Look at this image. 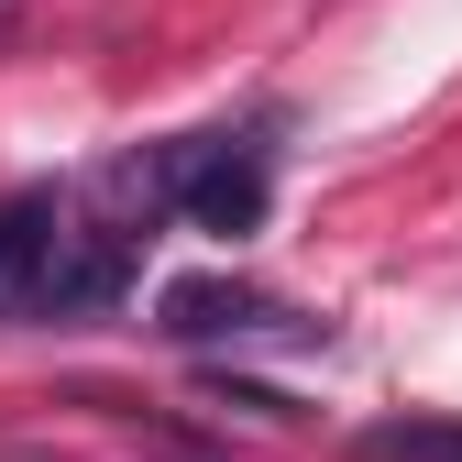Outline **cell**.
Wrapping results in <instances>:
<instances>
[{
  "mask_svg": "<svg viewBox=\"0 0 462 462\" xmlns=\"http://www.w3.org/2000/svg\"><path fill=\"white\" fill-rule=\"evenodd\" d=\"M0 23H12V0H0Z\"/></svg>",
  "mask_w": 462,
  "mask_h": 462,
  "instance_id": "7",
  "label": "cell"
},
{
  "mask_svg": "<svg viewBox=\"0 0 462 462\" xmlns=\"http://www.w3.org/2000/svg\"><path fill=\"white\" fill-rule=\"evenodd\" d=\"M0 462H55V451H12V440H0Z\"/></svg>",
  "mask_w": 462,
  "mask_h": 462,
  "instance_id": "6",
  "label": "cell"
},
{
  "mask_svg": "<svg viewBox=\"0 0 462 462\" xmlns=\"http://www.w3.org/2000/svg\"><path fill=\"white\" fill-rule=\"evenodd\" d=\"M154 330L165 341H254V330H275V341H330V319L275 309L264 286H243V275H177L154 298Z\"/></svg>",
  "mask_w": 462,
  "mask_h": 462,
  "instance_id": "3",
  "label": "cell"
},
{
  "mask_svg": "<svg viewBox=\"0 0 462 462\" xmlns=\"http://www.w3.org/2000/svg\"><path fill=\"white\" fill-rule=\"evenodd\" d=\"M154 220H177L165 199V143L110 154L88 177H44L0 199V319H99L133 298Z\"/></svg>",
  "mask_w": 462,
  "mask_h": 462,
  "instance_id": "1",
  "label": "cell"
},
{
  "mask_svg": "<svg viewBox=\"0 0 462 462\" xmlns=\"http://www.w3.org/2000/svg\"><path fill=\"white\" fill-rule=\"evenodd\" d=\"M99 408H110V396H99ZM110 419H122V430H133L154 462H231L220 440H199V430H177V419H143V408H110Z\"/></svg>",
  "mask_w": 462,
  "mask_h": 462,
  "instance_id": "5",
  "label": "cell"
},
{
  "mask_svg": "<svg viewBox=\"0 0 462 462\" xmlns=\"http://www.w3.org/2000/svg\"><path fill=\"white\" fill-rule=\"evenodd\" d=\"M165 199H177L188 231L243 243V231H264V209H275V143L254 122L243 133H177L165 143Z\"/></svg>",
  "mask_w": 462,
  "mask_h": 462,
  "instance_id": "2",
  "label": "cell"
},
{
  "mask_svg": "<svg viewBox=\"0 0 462 462\" xmlns=\"http://www.w3.org/2000/svg\"><path fill=\"white\" fill-rule=\"evenodd\" d=\"M353 451L364 462H462V419H374Z\"/></svg>",
  "mask_w": 462,
  "mask_h": 462,
  "instance_id": "4",
  "label": "cell"
}]
</instances>
